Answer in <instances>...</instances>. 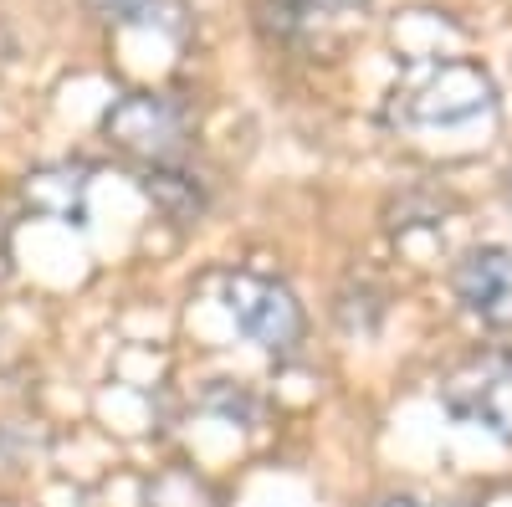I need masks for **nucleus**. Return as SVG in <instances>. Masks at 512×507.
Returning a JSON list of instances; mask_svg holds the SVG:
<instances>
[{
  "label": "nucleus",
  "instance_id": "obj_1",
  "mask_svg": "<svg viewBox=\"0 0 512 507\" xmlns=\"http://www.w3.org/2000/svg\"><path fill=\"white\" fill-rule=\"evenodd\" d=\"M390 123L415 139H472L497 129V88L477 62L436 57L405 72L390 98Z\"/></svg>",
  "mask_w": 512,
  "mask_h": 507
},
{
  "label": "nucleus",
  "instance_id": "obj_2",
  "mask_svg": "<svg viewBox=\"0 0 512 507\" xmlns=\"http://www.w3.org/2000/svg\"><path fill=\"white\" fill-rule=\"evenodd\" d=\"M103 134L113 139V149H123L128 159L144 164H175L190 144V113L164 98V93H128L103 113Z\"/></svg>",
  "mask_w": 512,
  "mask_h": 507
},
{
  "label": "nucleus",
  "instance_id": "obj_3",
  "mask_svg": "<svg viewBox=\"0 0 512 507\" xmlns=\"http://www.w3.org/2000/svg\"><path fill=\"white\" fill-rule=\"evenodd\" d=\"M441 405L461 426H482L512 446V354L466 359L441 385Z\"/></svg>",
  "mask_w": 512,
  "mask_h": 507
},
{
  "label": "nucleus",
  "instance_id": "obj_4",
  "mask_svg": "<svg viewBox=\"0 0 512 507\" xmlns=\"http://www.w3.org/2000/svg\"><path fill=\"white\" fill-rule=\"evenodd\" d=\"M226 313L236 318V328L262 344L267 354H292L297 338H303V308L287 287L267 282V277H251V272H236L226 277Z\"/></svg>",
  "mask_w": 512,
  "mask_h": 507
},
{
  "label": "nucleus",
  "instance_id": "obj_5",
  "mask_svg": "<svg viewBox=\"0 0 512 507\" xmlns=\"http://www.w3.org/2000/svg\"><path fill=\"white\" fill-rule=\"evenodd\" d=\"M456 298L487 328H512V251L477 246L456 267Z\"/></svg>",
  "mask_w": 512,
  "mask_h": 507
},
{
  "label": "nucleus",
  "instance_id": "obj_6",
  "mask_svg": "<svg viewBox=\"0 0 512 507\" xmlns=\"http://www.w3.org/2000/svg\"><path fill=\"white\" fill-rule=\"evenodd\" d=\"M36 216H52L67 226H88V169L82 164H41L21 185Z\"/></svg>",
  "mask_w": 512,
  "mask_h": 507
},
{
  "label": "nucleus",
  "instance_id": "obj_7",
  "mask_svg": "<svg viewBox=\"0 0 512 507\" xmlns=\"http://www.w3.org/2000/svg\"><path fill=\"white\" fill-rule=\"evenodd\" d=\"M144 195L164 210L169 221H195L205 210V190L190 175H180V169H169V164H159V169L144 175Z\"/></svg>",
  "mask_w": 512,
  "mask_h": 507
},
{
  "label": "nucleus",
  "instance_id": "obj_8",
  "mask_svg": "<svg viewBox=\"0 0 512 507\" xmlns=\"http://www.w3.org/2000/svg\"><path fill=\"white\" fill-rule=\"evenodd\" d=\"M88 6H93L98 16H108V21H113V16L123 21V16H139V11H149V0H88Z\"/></svg>",
  "mask_w": 512,
  "mask_h": 507
},
{
  "label": "nucleus",
  "instance_id": "obj_9",
  "mask_svg": "<svg viewBox=\"0 0 512 507\" xmlns=\"http://www.w3.org/2000/svg\"><path fill=\"white\" fill-rule=\"evenodd\" d=\"M374 507H461V502H420V497H384Z\"/></svg>",
  "mask_w": 512,
  "mask_h": 507
},
{
  "label": "nucleus",
  "instance_id": "obj_10",
  "mask_svg": "<svg viewBox=\"0 0 512 507\" xmlns=\"http://www.w3.org/2000/svg\"><path fill=\"white\" fill-rule=\"evenodd\" d=\"M308 6H323V11H364L369 0H308Z\"/></svg>",
  "mask_w": 512,
  "mask_h": 507
},
{
  "label": "nucleus",
  "instance_id": "obj_11",
  "mask_svg": "<svg viewBox=\"0 0 512 507\" xmlns=\"http://www.w3.org/2000/svg\"><path fill=\"white\" fill-rule=\"evenodd\" d=\"M507 200H512V180H507Z\"/></svg>",
  "mask_w": 512,
  "mask_h": 507
}]
</instances>
